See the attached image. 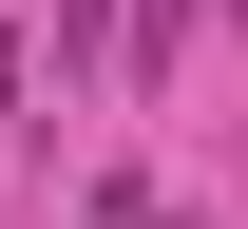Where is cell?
Returning <instances> with one entry per match:
<instances>
[{
    "label": "cell",
    "instance_id": "6da1fadb",
    "mask_svg": "<svg viewBox=\"0 0 248 229\" xmlns=\"http://www.w3.org/2000/svg\"><path fill=\"white\" fill-rule=\"evenodd\" d=\"M0 134H19V58H0Z\"/></svg>",
    "mask_w": 248,
    "mask_h": 229
}]
</instances>
